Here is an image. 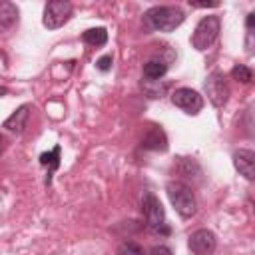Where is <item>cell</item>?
I'll return each mask as SVG.
<instances>
[{"mask_svg": "<svg viewBox=\"0 0 255 255\" xmlns=\"http://www.w3.org/2000/svg\"><path fill=\"white\" fill-rule=\"evenodd\" d=\"M185 20V12L179 6L171 4H161V6H151L143 12V28L147 32H173L179 28Z\"/></svg>", "mask_w": 255, "mask_h": 255, "instance_id": "1", "label": "cell"}, {"mask_svg": "<svg viewBox=\"0 0 255 255\" xmlns=\"http://www.w3.org/2000/svg\"><path fill=\"white\" fill-rule=\"evenodd\" d=\"M165 193H167L173 209L179 213V217L189 219L197 213V199H195L193 189L187 183H183L179 179H171L165 185Z\"/></svg>", "mask_w": 255, "mask_h": 255, "instance_id": "2", "label": "cell"}, {"mask_svg": "<svg viewBox=\"0 0 255 255\" xmlns=\"http://www.w3.org/2000/svg\"><path fill=\"white\" fill-rule=\"evenodd\" d=\"M141 211L145 217V227L155 235H169V227L165 223V209L155 193L143 191L141 195Z\"/></svg>", "mask_w": 255, "mask_h": 255, "instance_id": "3", "label": "cell"}, {"mask_svg": "<svg viewBox=\"0 0 255 255\" xmlns=\"http://www.w3.org/2000/svg\"><path fill=\"white\" fill-rule=\"evenodd\" d=\"M219 32H221V18L217 14H207L197 22L191 34V46L197 52H205L217 42Z\"/></svg>", "mask_w": 255, "mask_h": 255, "instance_id": "4", "label": "cell"}, {"mask_svg": "<svg viewBox=\"0 0 255 255\" xmlns=\"http://www.w3.org/2000/svg\"><path fill=\"white\" fill-rule=\"evenodd\" d=\"M74 16V6L68 0H50L44 6L42 14V24L48 30H58L64 24H68Z\"/></svg>", "mask_w": 255, "mask_h": 255, "instance_id": "5", "label": "cell"}, {"mask_svg": "<svg viewBox=\"0 0 255 255\" xmlns=\"http://www.w3.org/2000/svg\"><path fill=\"white\" fill-rule=\"evenodd\" d=\"M203 88H205V94H207V98H209V102H211L213 108H223L227 104L231 92H229V84H227V78H225L223 72L213 70L205 78Z\"/></svg>", "mask_w": 255, "mask_h": 255, "instance_id": "6", "label": "cell"}, {"mask_svg": "<svg viewBox=\"0 0 255 255\" xmlns=\"http://www.w3.org/2000/svg\"><path fill=\"white\" fill-rule=\"evenodd\" d=\"M171 104L189 116H197L203 110V96L191 88H177L171 92Z\"/></svg>", "mask_w": 255, "mask_h": 255, "instance_id": "7", "label": "cell"}, {"mask_svg": "<svg viewBox=\"0 0 255 255\" xmlns=\"http://www.w3.org/2000/svg\"><path fill=\"white\" fill-rule=\"evenodd\" d=\"M187 247L193 255H213L217 249V235L211 229H197L189 235Z\"/></svg>", "mask_w": 255, "mask_h": 255, "instance_id": "8", "label": "cell"}, {"mask_svg": "<svg viewBox=\"0 0 255 255\" xmlns=\"http://www.w3.org/2000/svg\"><path fill=\"white\" fill-rule=\"evenodd\" d=\"M233 165L247 181L255 179V153L251 149H237L233 153Z\"/></svg>", "mask_w": 255, "mask_h": 255, "instance_id": "9", "label": "cell"}, {"mask_svg": "<svg viewBox=\"0 0 255 255\" xmlns=\"http://www.w3.org/2000/svg\"><path fill=\"white\" fill-rule=\"evenodd\" d=\"M141 147L149 151H167V135L161 129V126H151L145 135L141 137Z\"/></svg>", "mask_w": 255, "mask_h": 255, "instance_id": "10", "label": "cell"}, {"mask_svg": "<svg viewBox=\"0 0 255 255\" xmlns=\"http://www.w3.org/2000/svg\"><path fill=\"white\" fill-rule=\"evenodd\" d=\"M30 104H22L16 112H12L6 120H4V124H2V128H6L8 131H12V133H22L24 131V128H26V124H28V118H30Z\"/></svg>", "mask_w": 255, "mask_h": 255, "instance_id": "11", "label": "cell"}, {"mask_svg": "<svg viewBox=\"0 0 255 255\" xmlns=\"http://www.w3.org/2000/svg\"><path fill=\"white\" fill-rule=\"evenodd\" d=\"M169 70V62L161 56H151L145 64H143V78L147 82H157L161 80Z\"/></svg>", "mask_w": 255, "mask_h": 255, "instance_id": "12", "label": "cell"}, {"mask_svg": "<svg viewBox=\"0 0 255 255\" xmlns=\"http://www.w3.org/2000/svg\"><path fill=\"white\" fill-rule=\"evenodd\" d=\"M18 18H20V10L14 2H8V0H0V34L12 30L16 24H18Z\"/></svg>", "mask_w": 255, "mask_h": 255, "instance_id": "13", "label": "cell"}, {"mask_svg": "<svg viewBox=\"0 0 255 255\" xmlns=\"http://www.w3.org/2000/svg\"><path fill=\"white\" fill-rule=\"evenodd\" d=\"M60 151H62V147H60V145H54L50 151L40 153V165L46 167V179H44L46 185L52 183V175L56 173V169H58L60 163H62V161H60Z\"/></svg>", "mask_w": 255, "mask_h": 255, "instance_id": "14", "label": "cell"}, {"mask_svg": "<svg viewBox=\"0 0 255 255\" xmlns=\"http://www.w3.org/2000/svg\"><path fill=\"white\" fill-rule=\"evenodd\" d=\"M82 40L88 44V46H94V48H100L108 42V30L106 28H88L84 34H82Z\"/></svg>", "mask_w": 255, "mask_h": 255, "instance_id": "15", "label": "cell"}, {"mask_svg": "<svg viewBox=\"0 0 255 255\" xmlns=\"http://www.w3.org/2000/svg\"><path fill=\"white\" fill-rule=\"evenodd\" d=\"M231 78L237 80V82H241V84H249V82L253 80V72H251V68H247L245 64H235V66L231 68Z\"/></svg>", "mask_w": 255, "mask_h": 255, "instance_id": "16", "label": "cell"}, {"mask_svg": "<svg viewBox=\"0 0 255 255\" xmlns=\"http://www.w3.org/2000/svg\"><path fill=\"white\" fill-rule=\"evenodd\" d=\"M116 255H145V251L135 241H122L116 249Z\"/></svg>", "mask_w": 255, "mask_h": 255, "instance_id": "17", "label": "cell"}, {"mask_svg": "<svg viewBox=\"0 0 255 255\" xmlns=\"http://www.w3.org/2000/svg\"><path fill=\"white\" fill-rule=\"evenodd\" d=\"M112 64H114V56L112 54H104L102 58L96 60V68L100 72H110L112 70Z\"/></svg>", "mask_w": 255, "mask_h": 255, "instance_id": "18", "label": "cell"}, {"mask_svg": "<svg viewBox=\"0 0 255 255\" xmlns=\"http://www.w3.org/2000/svg\"><path fill=\"white\" fill-rule=\"evenodd\" d=\"M147 255H173V251L167 245H153Z\"/></svg>", "mask_w": 255, "mask_h": 255, "instance_id": "19", "label": "cell"}, {"mask_svg": "<svg viewBox=\"0 0 255 255\" xmlns=\"http://www.w3.org/2000/svg\"><path fill=\"white\" fill-rule=\"evenodd\" d=\"M189 6L191 8H215V6H219V2H193V0H189Z\"/></svg>", "mask_w": 255, "mask_h": 255, "instance_id": "20", "label": "cell"}, {"mask_svg": "<svg viewBox=\"0 0 255 255\" xmlns=\"http://www.w3.org/2000/svg\"><path fill=\"white\" fill-rule=\"evenodd\" d=\"M8 94V88H4V86H0V98H4Z\"/></svg>", "mask_w": 255, "mask_h": 255, "instance_id": "21", "label": "cell"}, {"mask_svg": "<svg viewBox=\"0 0 255 255\" xmlns=\"http://www.w3.org/2000/svg\"><path fill=\"white\" fill-rule=\"evenodd\" d=\"M2 147H4V137H2V133H0V153H2Z\"/></svg>", "mask_w": 255, "mask_h": 255, "instance_id": "22", "label": "cell"}]
</instances>
